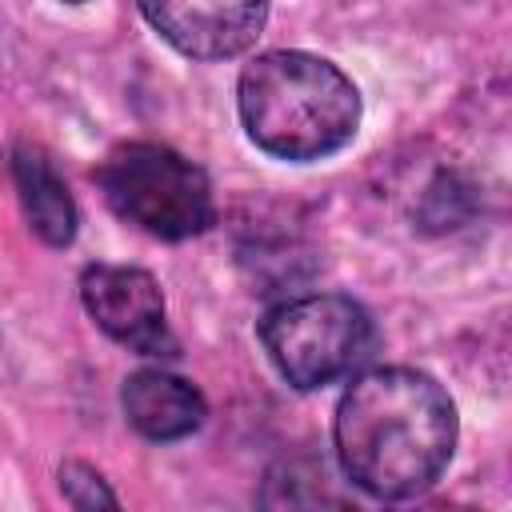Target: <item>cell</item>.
<instances>
[{
  "label": "cell",
  "instance_id": "3",
  "mask_svg": "<svg viewBox=\"0 0 512 512\" xmlns=\"http://www.w3.org/2000/svg\"><path fill=\"white\" fill-rule=\"evenodd\" d=\"M100 188L120 220L160 240H188L216 216L208 176L180 152L148 140L112 148L100 164Z\"/></svg>",
  "mask_w": 512,
  "mask_h": 512
},
{
  "label": "cell",
  "instance_id": "7",
  "mask_svg": "<svg viewBox=\"0 0 512 512\" xmlns=\"http://www.w3.org/2000/svg\"><path fill=\"white\" fill-rule=\"evenodd\" d=\"M204 396L160 368L132 372L124 380V416L148 440H184L204 424Z\"/></svg>",
  "mask_w": 512,
  "mask_h": 512
},
{
  "label": "cell",
  "instance_id": "5",
  "mask_svg": "<svg viewBox=\"0 0 512 512\" xmlns=\"http://www.w3.org/2000/svg\"><path fill=\"white\" fill-rule=\"evenodd\" d=\"M80 296H84L88 316L124 348H132L140 356H172L176 352L160 284L144 268L92 264L80 276Z\"/></svg>",
  "mask_w": 512,
  "mask_h": 512
},
{
  "label": "cell",
  "instance_id": "6",
  "mask_svg": "<svg viewBox=\"0 0 512 512\" xmlns=\"http://www.w3.org/2000/svg\"><path fill=\"white\" fill-rule=\"evenodd\" d=\"M140 12L176 52L228 60L260 36L268 0H140Z\"/></svg>",
  "mask_w": 512,
  "mask_h": 512
},
{
  "label": "cell",
  "instance_id": "2",
  "mask_svg": "<svg viewBox=\"0 0 512 512\" xmlns=\"http://www.w3.org/2000/svg\"><path fill=\"white\" fill-rule=\"evenodd\" d=\"M236 100L256 148L280 160H324L340 152L360 124L356 84L312 52H260L240 72Z\"/></svg>",
  "mask_w": 512,
  "mask_h": 512
},
{
  "label": "cell",
  "instance_id": "10",
  "mask_svg": "<svg viewBox=\"0 0 512 512\" xmlns=\"http://www.w3.org/2000/svg\"><path fill=\"white\" fill-rule=\"evenodd\" d=\"M68 4H80V0H68Z\"/></svg>",
  "mask_w": 512,
  "mask_h": 512
},
{
  "label": "cell",
  "instance_id": "1",
  "mask_svg": "<svg viewBox=\"0 0 512 512\" xmlns=\"http://www.w3.org/2000/svg\"><path fill=\"white\" fill-rule=\"evenodd\" d=\"M456 448L448 392L416 368H372L336 408V452L356 488L376 500L424 492Z\"/></svg>",
  "mask_w": 512,
  "mask_h": 512
},
{
  "label": "cell",
  "instance_id": "8",
  "mask_svg": "<svg viewBox=\"0 0 512 512\" xmlns=\"http://www.w3.org/2000/svg\"><path fill=\"white\" fill-rule=\"evenodd\" d=\"M12 172H16V188H20L32 232L44 244H56V248L68 244L76 236V204H72L64 180L56 176L52 160L40 148L20 144L12 152Z\"/></svg>",
  "mask_w": 512,
  "mask_h": 512
},
{
  "label": "cell",
  "instance_id": "4",
  "mask_svg": "<svg viewBox=\"0 0 512 512\" xmlns=\"http://www.w3.org/2000/svg\"><path fill=\"white\" fill-rule=\"evenodd\" d=\"M260 340L276 372L308 392L340 380L360 364L372 340V324L356 300L316 292L276 304L260 320Z\"/></svg>",
  "mask_w": 512,
  "mask_h": 512
},
{
  "label": "cell",
  "instance_id": "9",
  "mask_svg": "<svg viewBox=\"0 0 512 512\" xmlns=\"http://www.w3.org/2000/svg\"><path fill=\"white\" fill-rule=\"evenodd\" d=\"M60 488H64V496L76 504V508H96V504H116V496L104 488V480L92 472V468H84V464H64V472H60Z\"/></svg>",
  "mask_w": 512,
  "mask_h": 512
}]
</instances>
